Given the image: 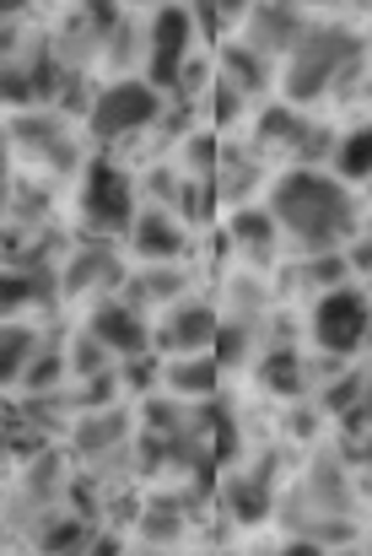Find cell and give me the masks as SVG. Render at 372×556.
Masks as SVG:
<instances>
[{"label":"cell","instance_id":"obj_10","mask_svg":"<svg viewBox=\"0 0 372 556\" xmlns=\"http://www.w3.org/2000/svg\"><path fill=\"white\" fill-rule=\"evenodd\" d=\"M125 276H130V270H125V260H119L103 238L81 243V249L54 270V281H60V292H65V298H92V303H98V298H114V292L125 287Z\"/></svg>","mask_w":372,"mask_h":556},{"label":"cell","instance_id":"obj_2","mask_svg":"<svg viewBox=\"0 0 372 556\" xmlns=\"http://www.w3.org/2000/svg\"><path fill=\"white\" fill-rule=\"evenodd\" d=\"M362 60H368V38L357 27H346V22H308L297 49L281 60V103L313 109L319 98L346 92V81L362 71Z\"/></svg>","mask_w":372,"mask_h":556},{"label":"cell","instance_id":"obj_8","mask_svg":"<svg viewBox=\"0 0 372 556\" xmlns=\"http://www.w3.org/2000/svg\"><path fill=\"white\" fill-rule=\"evenodd\" d=\"M303 33H308V16H303V5H286V0H254L248 16L238 22V43H243L254 60H265L270 71L297 49Z\"/></svg>","mask_w":372,"mask_h":556},{"label":"cell","instance_id":"obj_4","mask_svg":"<svg viewBox=\"0 0 372 556\" xmlns=\"http://www.w3.org/2000/svg\"><path fill=\"white\" fill-rule=\"evenodd\" d=\"M76 211H81V227L92 238H125L141 216V189L114 157H92V163H81Z\"/></svg>","mask_w":372,"mask_h":556},{"label":"cell","instance_id":"obj_18","mask_svg":"<svg viewBox=\"0 0 372 556\" xmlns=\"http://www.w3.org/2000/svg\"><path fill=\"white\" fill-rule=\"evenodd\" d=\"M87 541H92V530H87L81 519L60 514V508L38 525V546H43V556H76V552H87Z\"/></svg>","mask_w":372,"mask_h":556},{"label":"cell","instance_id":"obj_12","mask_svg":"<svg viewBox=\"0 0 372 556\" xmlns=\"http://www.w3.org/2000/svg\"><path fill=\"white\" fill-rule=\"evenodd\" d=\"M125 238H130V254L146 265H179L189 254V227L179 222V211H163V205H146Z\"/></svg>","mask_w":372,"mask_h":556},{"label":"cell","instance_id":"obj_14","mask_svg":"<svg viewBox=\"0 0 372 556\" xmlns=\"http://www.w3.org/2000/svg\"><path fill=\"white\" fill-rule=\"evenodd\" d=\"M221 383V363L205 352V357H168L163 363V389L184 405V400H210Z\"/></svg>","mask_w":372,"mask_h":556},{"label":"cell","instance_id":"obj_6","mask_svg":"<svg viewBox=\"0 0 372 556\" xmlns=\"http://www.w3.org/2000/svg\"><path fill=\"white\" fill-rule=\"evenodd\" d=\"M194 43H200V27L189 16V5H163L146 16V65L141 76L157 87V92H174L179 76L189 71L194 60Z\"/></svg>","mask_w":372,"mask_h":556},{"label":"cell","instance_id":"obj_16","mask_svg":"<svg viewBox=\"0 0 372 556\" xmlns=\"http://www.w3.org/2000/svg\"><path fill=\"white\" fill-rule=\"evenodd\" d=\"M227 503L243 525H259L270 508H275V486H270V465H254V470H238L227 481Z\"/></svg>","mask_w":372,"mask_h":556},{"label":"cell","instance_id":"obj_9","mask_svg":"<svg viewBox=\"0 0 372 556\" xmlns=\"http://www.w3.org/2000/svg\"><path fill=\"white\" fill-rule=\"evenodd\" d=\"M87 336L103 341V352H108L114 363H130V357H146V346H152V319H146L130 298L114 292V298H98V303H92Z\"/></svg>","mask_w":372,"mask_h":556},{"label":"cell","instance_id":"obj_5","mask_svg":"<svg viewBox=\"0 0 372 556\" xmlns=\"http://www.w3.org/2000/svg\"><path fill=\"white\" fill-rule=\"evenodd\" d=\"M308 336H313V346L330 352V357L362 352L372 336V298L362 287H351V281L335 287V292H319L313 308H308Z\"/></svg>","mask_w":372,"mask_h":556},{"label":"cell","instance_id":"obj_25","mask_svg":"<svg viewBox=\"0 0 372 556\" xmlns=\"http://www.w3.org/2000/svg\"><path fill=\"white\" fill-rule=\"evenodd\" d=\"M286 5H335V0H286Z\"/></svg>","mask_w":372,"mask_h":556},{"label":"cell","instance_id":"obj_19","mask_svg":"<svg viewBox=\"0 0 372 556\" xmlns=\"http://www.w3.org/2000/svg\"><path fill=\"white\" fill-rule=\"evenodd\" d=\"M259 378H265V389L297 394V389H303V357H297V352H270L265 368H259Z\"/></svg>","mask_w":372,"mask_h":556},{"label":"cell","instance_id":"obj_22","mask_svg":"<svg viewBox=\"0 0 372 556\" xmlns=\"http://www.w3.org/2000/svg\"><path fill=\"white\" fill-rule=\"evenodd\" d=\"M38 0H0V22H22Z\"/></svg>","mask_w":372,"mask_h":556},{"label":"cell","instance_id":"obj_15","mask_svg":"<svg viewBox=\"0 0 372 556\" xmlns=\"http://www.w3.org/2000/svg\"><path fill=\"white\" fill-rule=\"evenodd\" d=\"M330 174H335L341 185H372V119L351 125L346 136H335Z\"/></svg>","mask_w":372,"mask_h":556},{"label":"cell","instance_id":"obj_7","mask_svg":"<svg viewBox=\"0 0 372 556\" xmlns=\"http://www.w3.org/2000/svg\"><path fill=\"white\" fill-rule=\"evenodd\" d=\"M5 147H11V157H27L49 174H65V168L81 163L76 130L60 119V109H22L5 130Z\"/></svg>","mask_w":372,"mask_h":556},{"label":"cell","instance_id":"obj_24","mask_svg":"<svg viewBox=\"0 0 372 556\" xmlns=\"http://www.w3.org/2000/svg\"><path fill=\"white\" fill-rule=\"evenodd\" d=\"M5 454H11V438H5V432H0V465H5Z\"/></svg>","mask_w":372,"mask_h":556},{"label":"cell","instance_id":"obj_3","mask_svg":"<svg viewBox=\"0 0 372 556\" xmlns=\"http://www.w3.org/2000/svg\"><path fill=\"white\" fill-rule=\"evenodd\" d=\"M163 114H168V92H157L146 76H114L87 98L81 125L98 147H125V141L157 130Z\"/></svg>","mask_w":372,"mask_h":556},{"label":"cell","instance_id":"obj_20","mask_svg":"<svg viewBox=\"0 0 372 556\" xmlns=\"http://www.w3.org/2000/svg\"><path fill=\"white\" fill-rule=\"evenodd\" d=\"M346 260H351V276H372V222L357 227V238L346 243Z\"/></svg>","mask_w":372,"mask_h":556},{"label":"cell","instance_id":"obj_21","mask_svg":"<svg viewBox=\"0 0 372 556\" xmlns=\"http://www.w3.org/2000/svg\"><path fill=\"white\" fill-rule=\"evenodd\" d=\"M210 5L221 11V22H227V27H238V22L248 16V5H254V0H210Z\"/></svg>","mask_w":372,"mask_h":556},{"label":"cell","instance_id":"obj_17","mask_svg":"<svg viewBox=\"0 0 372 556\" xmlns=\"http://www.w3.org/2000/svg\"><path fill=\"white\" fill-rule=\"evenodd\" d=\"M33 352H38V330L5 325V319H0V389H16V383L27 378Z\"/></svg>","mask_w":372,"mask_h":556},{"label":"cell","instance_id":"obj_1","mask_svg":"<svg viewBox=\"0 0 372 556\" xmlns=\"http://www.w3.org/2000/svg\"><path fill=\"white\" fill-rule=\"evenodd\" d=\"M265 211L275 216L281 238L297 243L303 254H335L357 238L362 227V200L357 189L341 185L330 168H281L270 179Z\"/></svg>","mask_w":372,"mask_h":556},{"label":"cell","instance_id":"obj_13","mask_svg":"<svg viewBox=\"0 0 372 556\" xmlns=\"http://www.w3.org/2000/svg\"><path fill=\"white\" fill-rule=\"evenodd\" d=\"M227 243L243 254V260H270L275 249H281V227H275V216L265 211V205H243V211H232V222H227Z\"/></svg>","mask_w":372,"mask_h":556},{"label":"cell","instance_id":"obj_11","mask_svg":"<svg viewBox=\"0 0 372 556\" xmlns=\"http://www.w3.org/2000/svg\"><path fill=\"white\" fill-rule=\"evenodd\" d=\"M221 336V314L205 303V298H184L163 314V325L152 330V341L168 352V357H205Z\"/></svg>","mask_w":372,"mask_h":556},{"label":"cell","instance_id":"obj_23","mask_svg":"<svg viewBox=\"0 0 372 556\" xmlns=\"http://www.w3.org/2000/svg\"><path fill=\"white\" fill-rule=\"evenodd\" d=\"M125 5H130V11H146V5L163 11V5H184V0H125Z\"/></svg>","mask_w":372,"mask_h":556}]
</instances>
